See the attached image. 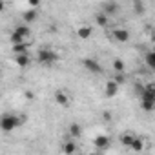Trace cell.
Here are the masks:
<instances>
[{
	"mask_svg": "<svg viewBox=\"0 0 155 155\" xmlns=\"http://www.w3.org/2000/svg\"><path fill=\"white\" fill-rule=\"evenodd\" d=\"M20 124H22V119H18V117L13 115V113H6V115L2 117V130H4L6 133L17 130Z\"/></svg>",
	"mask_w": 155,
	"mask_h": 155,
	"instance_id": "obj_1",
	"label": "cell"
},
{
	"mask_svg": "<svg viewBox=\"0 0 155 155\" xmlns=\"http://www.w3.org/2000/svg\"><path fill=\"white\" fill-rule=\"evenodd\" d=\"M140 108L144 111H153L155 110V95L151 93L150 88H146L142 93H140Z\"/></svg>",
	"mask_w": 155,
	"mask_h": 155,
	"instance_id": "obj_2",
	"label": "cell"
},
{
	"mask_svg": "<svg viewBox=\"0 0 155 155\" xmlns=\"http://www.w3.org/2000/svg\"><path fill=\"white\" fill-rule=\"evenodd\" d=\"M57 53L55 51H51V49H40L38 51V55H37V60H38V64H42V66H51L53 62H57Z\"/></svg>",
	"mask_w": 155,
	"mask_h": 155,
	"instance_id": "obj_3",
	"label": "cell"
},
{
	"mask_svg": "<svg viewBox=\"0 0 155 155\" xmlns=\"http://www.w3.org/2000/svg\"><path fill=\"white\" fill-rule=\"evenodd\" d=\"M102 11L108 15V17H115L120 13V6L115 2V0H108V2L102 4Z\"/></svg>",
	"mask_w": 155,
	"mask_h": 155,
	"instance_id": "obj_4",
	"label": "cell"
},
{
	"mask_svg": "<svg viewBox=\"0 0 155 155\" xmlns=\"http://www.w3.org/2000/svg\"><path fill=\"white\" fill-rule=\"evenodd\" d=\"M113 38L117 42H128L130 40V31L128 29H122V28H115L113 29Z\"/></svg>",
	"mask_w": 155,
	"mask_h": 155,
	"instance_id": "obj_5",
	"label": "cell"
},
{
	"mask_svg": "<svg viewBox=\"0 0 155 155\" xmlns=\"http://www.w3.org/2000/svg\"><path fill=\"white\" fill-rule=\"evenodd\" d=\"M84 66H86V69L88 71H91V73H102V68H101V64L97 62V60H93V58H86L84 60Z\"/></svg>",
	"mask_w": 155,
	"mask_h": 155,
	"instance_id": "obj_6",
	"label": "cell"
},
{
	"mask_svg": "<svg viewBox=\"0 0 155 155\" xmlns=\"http://www.w3.org/2000/svg\"><path fill=\"white\" fill-rule=\"evenodd\" d=\"M15 62H17L20 68H28V66L31 64L29 53H20V55H15Z\"/></svg>",
	"mask_w": 155,
	"mask_h": 155,
	"instance_id": "obj_7",
	"label": "cell"
},
{
	"mask_svg": "<svg viewBox=\"0 0 155 155\" xmlns=\"http://www.w3.org/2000/svg\"><path fill=\"white\" fill-rule=\"evenodd\" d=\"M119 91V82L117 81H110L106 84V97H115Z\"/></svg>",
	"mask_w": 155,
	"mask_h": 155,
	"instance_id": "obj_8",
	"label": "cell"
},
{
	"mask_svg": "<svg viewBox=\"0 0 155 155\" xmlns=\"http://www.w3.org/2000/svg\"><path fill=\"white\" fill-rule=\"evenodd\" d=\"M22 18H24V22H26V24H31V22L37 18V9H35V8H29V9L22 15Z\"/></svg>",
	"mask_w": 155,
	"mask_h": 155,
	"instance_id": "obj_9",
	"label": "cell"
},
{
	"mask_svg": "<svg viewBox=\"0 0 155 155\" xmlns=\"http://www.w3.org/2000/svg\"><path fill=\"white\" fill-rule=\"evenodd\" d=\"M77 35H79V38L86 40V38H90V37H91V28H90V26H82V28H79Z\"/></svg>",
	"mask_w": 155,
	"mask_h": 155,
	"instance_id": "obj_10",
	"label": "cell"
},
{
	"mask_svg": "<svg viewBox=\"0 0 155 155\" xmlns=\"http://www.w3.org/2000/svg\"><path fill=\"white\" fill-rule=\"evenodd\" d=\"M108 144H110V139H108L106 135H99V137L95 139V146H97V148L106 150V148H108Z\"/></svg>",
	"mask_w": 155,
	"mask_h": 155,
	"instance_id": "obj_11",
	"label": "cell"
},
{
	"mask_svg": "<svg viewBox=\"0 0 155 155\" xmlns=\"http://www.w3.org/2000/svg\"><path fill=\"white\" fill-rule=\"evenodd\" d=\"M144 62H146L148 68H151L155 71V51H148L146 57H144Z\"/></svg>",
	"mask_w": 155,
	"mask_h": 155,
	"instance_id": "obj_12",
	"label": "cell"
},
{
	"mask_svg": "<svg viewBox=\"0 0 155 155\" xmlns=\"http://www.w3.org/2000/svg\"><path fill=\"white\" fill-rule=\"evenodd\" d=\"M133 140H135V135H133V133H124V135L120 137V142H122L124 146H128V148L133 144Z\"/></svg>",
	"mask_w": 155,
	"mask_h": 155,
	"instance_id": "obj_13",
	"label": "cell"
},
{
	"mask_svg": "<svg viewBox=\"0 0 155 155\" xmlns=\"http://www.w3.org/2000/svg\"><path fill=\"white\" fill-rule=\"evenodd\" d=\"M69 135H71V139H79L81 137V126L79 124H71L69 126Z\"/></svg>",
	"mask_w": 155,
	"mask_h": 155,
	"instance_id": "obj_14",
	"label": "cell"
},
{
	"mask_svg": "<svg viewBox=\"0 0 155 155\" xmlns=\"http://www.w3.org/2000/svg\"><path fill=\"white\" fill-rule=\"evenodd\" d=\"M95 20H97V24L99 26H108V20H110V17L102 11V13H99L97 17H95Z\"/></svg>",
	"mask_w": 155,
	"mask_h": 155,
	"instance_id": "obj_15",
	"label": "cell"
},
{
	"mask_svg": "<svg viewBox=\"0 0 155 155\" xmlns=\"http://www.w3.org/2000/svg\"><path fill=\"white\" fill-rule=\"evenodd\" d=\"M55 101H57L58 104H68V95H66L64 91H57V93H55Z\"/></svg>",
	"mask_w": 155,
	"mask_h": 155,
	"instance_id": "obj_16",
	"label": "cell"
},
{
	"mask_svg": "<svg viewBox=\"0 0 155 155\" xmlns=\"http://www.w3.org/2000/svg\"><path fill=\"white\" fill-rule=\"evenodd\" d=\"M73 140H75V139H71V140H68V142L64 144V151H66V153H73V151H77V146H75Z\"/></svg>",
	"mask_w": 155,
	"mask_h": 155,
	"instance_id": "obj_17",
	"label": "cell"
},
{
	"mask_svg": "<svg viewBox=\"0 0 155 155\" xmlns=\"http://www.w3.org/2000/svg\"><path fill=\"white\" fill-rule=\"evenodd\" d=\"M130 148H131V150H133V151H140V150H142V140H140V139H137V137H135V140H133V144H131V146H130Z\"/></svg>",
	"mask_w": 155,
	"mask_h": 155,
	"instance_id": "obj_18",
	"label": "cell"
},
{
	"mask_svg": "<svg viewBox=\"0 0 155 155\" xmlns=\"http://www.w3.org/2000/svg\"><path fill=\"white\" fill-rule=\"evenodd\" d=\"M113 68H115V71H122V69H124L122 60H115V62H113Z\"/></svg>",
	"mask_w": 155,
	"mask_h": 155,
	"instance_id": "obj_19",
	"label": "cell"
},
{
	"mask_svg": "<svg viewBox=\"0 0 155 155\" xmlns=\"http://www.w3.org/2000/svg\"><path fill=\"white\" fill-rule=\"evenodd\" d=\"M29 6H31V8H37V6H38V0H29Z\"/></svg>",
	"mask_w": 155,
	"mask_h": 155,
	"instance_id": "obj_20",
	"label": "cell"
},
{
	"mask_svg": "<svg viewBox=\"0 0 155 155\" xmlns=\"http://www.w3.org/2000/svg\"><path fill=\"white\" fill-rule=\"evenodd\" d=\"M148 88H150V90H151V93L155 95V84H151V86H148Z\"/></svg>",
	"mask_w": 155,
	"mask_h": 155,
	"instance_id": "obj_21",
	"label": "cell"
}]
</instances>
